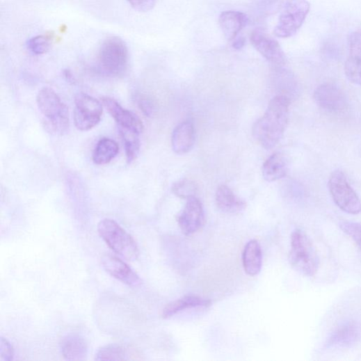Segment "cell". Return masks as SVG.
Wrapping results in <instances>:
<instances>
[{
	"label": "cell",
	"instance_id": "6da1fadb",
	"mask_svg": "<svg viewBox=\"0 0 361 361\" xmlns=\"http://www.w3.org/2000/svg\"><path fill=\"white\" fill-rule=\"evenodd\" d=\"M290 99L285 95L273 97L262 118L252 127V136L264 148L274 147L282 138L289 119Z\"/></svg>",
	"mask_w": 361,
	"mask_h": 361
},
{
	"label": "cell",
	"instance_id": "7a4b0ae2",
	"mask_svg": "<svg viewBox=\"0 0 361 361\" xmlns=\"http://www.w3.org/2000/svg\"><path fill=\"white\" fill-rule=\"evenodd\" d=\"M36 100L47 127L58 134L66 132L70 126L69 110L58 95L51 88H43Z\"/></svg>",
	"mask_w": 361,
	"mask_h": 361
},
{
	"label": "cell",
	"instance_id": "3957f363",
	"mask_svg": "<svg viewBox=\"0 0 361 361\" xmlns=\"http://www.w3.org/2000/svg\"><path fill=\"white\" fill-rule=\"evenodd\" d=\"M289 262L300 274L314 276L319 268V257L310 239L300 230H295L291 237Z\"/></svg>",
	"mask_w": 361,
	"mask_h": 361
},
{
	"label": "cell",
	"instance_id": "277c9868",
	"mask_svg": "<svg viewBox=\"0 0 361 361\" xmlns=\"http://www.w3.org/2000/svg\"><path fill=\"white\" fill-rule=\"evenodd\" d=\"M97 231L108 246L124 259L134 262L138 259L139 251L136 241L115 221L102 220L98 224Z\"/></svg>",
	"mask_w": 361,
	"mask_h": 361
},
{
	"label": "cell",
	"instance_id": "5b68a950",
	"mask_svg": "<svg viewBox=\"0 0 361 361\" xmlns=\"http://www.w3.org/2000/svg\"><path fill=\"white\" fill-rule=\"evenodd\" d=\"M99 63L106 73L120 76L127 70L129 49L126 42L118 36H111L103 41L99 51Z\"/></svg>",
	"mask_w": 361,
	"mask_h": 361
},
{
	"label": "cell",
	"instance_id": "8992f818",
	"mask_svg": "<svg viewBox=\"0 0 361 361\" xmlns=\"http://www.w3.org/2000/svg\"><path fill=\"white\" fill-rule=\"evenodd\" d=\"M310 8V3L307 0H287L275 28V35L281 38L295 35L304 23Z\"/></svg>",
	"mask_w": 361,
	"mask_h": 361
},
{
	"label": "cell",
	"instance_id": "52a82bcc",
	"mask_svg": "<svg viewBox=\"0 0 361 361\" xmlns=\"http://www.w3.org/2000/svg\"><path fill=\"white\" fill-rule=\"evenodd\" d=\"M328 187L333 200L342 211L352 215L361 212V201L342 171L331 175Z\"/></svg>",
	"mask_w": 361,
	"mask_h": 361
},
{
	"label": "cell",
	"instance_id": "ba28073f",
	"mask_svg": "<svg viewBox=\"0 0 361 361\" xmlns=\"http://www.w3.org/2000/svg\"><path fill=\"white\" fill-rule=\"evenodd\" d=\"M102 103L86 93H79L75 97L74 120L76 127L86 131L96 127L102 115Z\"/></svg>",
	"mask_w": 361,
	"mask_h": 361
},
{
	"label": "cell",
	"instance_id": "9c48e42d",
	"mask_svg": "<svg viewBox=\"0 0 361 361\" xmlns=\"http://www.w3.org/2000/svg\"><path fill=\"white\" fill-rule=\"evenodd\" d=\"M314 99L319 107L332 115H340L346 111L348 99L342 88L332 83L319 86L314 93Z\"/></svg>",
	"mask_w": 361,
	"mask_h": 361
},
{
	"label": "cell",
	"instance_id": "30bf717a",
	"mask_svg": "<svg viewBox=\"0 0 361 361\" xmlns=\"http://www.w3.org/2000/svg\"><path fill=\"white\" fill-rule=\"evenodd\" d=\"M253 47L268 61L277 67H284L286 56L280 43L270 35L260 31L252 32L250 37Z\"/></svg>",
	"mask_w": 361,
	"mask_h": 361
},
{
	"label": "cell",
	"instance_id": "8fae6325",
	"mask_svg": "<svg viewBox=\"0 0 361 361\" xmlns=\"http://www.w3.org/2000/svg\"><path fill=\"white\" fill-rule=\"evenodd\" d=\"M348 46V56L344 66L345 74L352 83L361 86V29L349 34Z\"/></svg>",
	"mask_w": 361,
	"mask_h": 361
},
{
	"label": "cell",
	"instance_id": "7c38bea8",
	"mask_svg": "<svg viewBox=\"0 0 361 361\" xmlns=\"http://www.w3.org/2000/svg\"><path fill=\"white\" fill-rule=\"evenodd\" d=\"M179 226L186 236H190L202 227L204 223V211L200 200L196 197L187 200L185 208L177 218Z\"/></svg>",
	"mask_w": 361,
	"mask_h": 361
},
{
	"label": "cell",
	"instance_id": "4fadbf2b",
	"mask_svg": "<svg viewBox=\"0 0 361 361\" xmlns=\"http://www.w3.org/2000/svg\"><path fill=\"white\" fill-rule=\"evenodd\" d=\"M103 268L113 278L133 287H137L142 283L139 276L118 257L112 254H106L102 257Z\"/></svg>",
	"mask_w": 361,
	"mask_h": 361
},
{
	"label": "cell",
	"instance_id": "5bb4252c",
	"mask_svg": "<svg viewBox=\"0 0 361 361\" xmlns=\"http://www.w3.org/2000/svg\"><path fill=\"white\" fill-rule=\"evenodd\" d=\"M102 103L114 120L119 127L132 130L141 134L143 131V125L141 120L134 113L123 109L119 102L109 97L102 98Z\"/></svg>",
	"mask_w": 361,
	"mask_h": 361
},
{
	"label": "cell",
	"instance_id": "9a60e30c",
	"mask_svg": "<svg viewBox=\"0 0 361 361\" xmlns=\"http://www.w3.org/2000/svg\"><path fill=\"white\" fill-rule=\"evenodd\" d=\"M195 128L190 121L180 123L173 131L172 135V147L178 154L188 152L195 142Z\"/></svg>",
	"mask_w": 361,
	"mask_h": 361
},
{
	"label": "cell",
	"instance_id": "2e32d148",
	"mask_svg": "<svg viewBox=\"0 0 361 361\" xmlns=\"http://www.w3.org/2000/svg\"><path fill=\"white\" fill-rule=\"evenodd\" d=\"M216 201L218 209L225 214H239L246 208V202L226 185L218 187L216 194Z\"/></svg>",
	"mask_w": 361,
	"mask_h": 361
},
{
	"label": "cell",
	"instance_id": "e0dca14e",
	"mask_svg": "<svg viewBox=\"0 0 361 361\" xmlns=\"http://www.w3.org/2000/svg\"><path fill=\"white\" fill-rule=\"evenodd\" d=\"M243 266L250 276L259 275L262 268L263 255L261 245L257 240H251L246 245L243 252Z\"/></svg>",
	"mask_w": 361,
	"mask_h": 361
},
{
	"label": "cell",
	"instance_id": "ac0fdd59",
	"mask_svg": "<svg viewBox=\"0 0 361 361\" xmlns=\"http://www.w3.org/2000/svg\"><path fill=\"white\" fill-rule=\"evenodd\" d=\"M61 348L64 358L67 360H84L88 352L85 339L79 335H69L61 341Z\"/></svg>",
	"mask_w": 361,
	"mask_h": 361
},
{
	"label": "cell",
	"instance_id": "d6986e66",
	"mask_svg": "<svg viewBox=\"0 0 361 361\" xmlns=\"http://www.w3.org/2000/svg\"><path fill=\"white\" fill-rule=\"evenodd\" d=\"M212 302L196 296H186L168 304L163 309L162 316L165 319H170L188 308L208 307Z\"/></svg>",
	"mask_w": 361,
	"mask_h": 361
},
{
	"label": "cell",
	"instance_id": "ffe728a7",
	"mask_svg": "<svg viewBox=\"0 0 361 361\" xmlns=\"http://www.w3.org/2000/svg\"><path fill=\"white\" fill-rule=\"evenodd\" d=\"M289 170V162L282 152H275L263 166V176L267 182H273L285 177Z\"/></svg>",
	"mask_w": 361,
	"mask_h": 361
},
{
	"label": "cell",
	"instance_id": "44dd1931",
	"mask_svg": "<svg viewBox=\"0 0 361 361\" xmlns=\"http://www.w3.org/2000/svg\"><path fill=\"white\" fill-rule=\"evenodd\" d=\"M246 15L236 11H226L221 14L219 24L222 31L228 40H234L245 26Z\"/></svg>",
	"mask_w": 361,
	"mask_h": 361
},
{
	"label": "cell",
	"instance_id": "7402d4cb",
	"mask_svg": "<svg viewBox=\"0 0 361 361\" xmlns=\"http://www.w3.org/2000/svg\"><path fill=\"white\" fill-rule=\"evenodd\" d=\"M118 152L117 142L108 138H102L94 150L93 161L96 165H106L117 157Z\"/></svg>",
	"mask_w": 361,
	"mask_h": 361
},
{
	"label": "cell",
	"instance_id": "603a6c76",
	"mask_svg": "<svg viewBox=\"0 0 361 361\" xmlns=\"http://www.w3.org/2000/svg\"><path fill=\"white\" fill-rule=\"evenodd\" d=\"M54 32L36 35L31 38L28 42V48L33 54L41 56L47 53L56 40Z\"/></svg>",
	"mask_w": 361,
	"mask_h": 361
},
{
	"label": "cell",
	"instance_id": "cb8c5ba5",
	"mask_svg": "<svg viewBox=\"0 0 361 361\" xmlns=\"http://www.w3.org/2000/svg\"><path fill=\"white\" fill-rule=\"evenodd\" d=\"M120 131L124 140L127 159L128 163H131L138 156L141 143L139 139L140 133L120 128Z\"/></svg>",
	"mask_w": 361,
	"mask_h": 361
},
{
	"label": "cell",
	"instance_id": "d4e9b609",
	"mask_svg": "<svg viewBox=\"0 0 361 361\" xmlns=\"http://www.w3.org/2000/svg\"><path fill=\"white\" fill-rule=\"evenodd\" d=\"M95 360H125L127 359L126 348L119 344H109L100 348L95 354Z\"/></svg>",
	"mask_w": 361,
	"mask_h": 361
},
{
	"label": "cell",
	"instance_id": "484cf974",
	"mask_svg": "<svg viewBox=\"0 0 361 361\" xmlns=\"http://www.w3.org/2000/svg\"><path fill=\"white\" fill-rule=\"evenodd\" d=\"M198 191L197 184L192 180L184 179L175 182L172 186L173 193L182 199L195 197Z\"/></svg>",
	"mask_w": 361,
	"mask_h": 361
},
{
	"label": "cell",
	"instance_id": "4316f807",
	"mask_svg": "<svg viewBox=\"0 0 361 361\" xmlns=\"http://www.w3.org/2000/svg\"><path fill=\"white\" fill-rule=\"evenodd\" d=\"M339 227L361 250V225L351 222H342Z\"/></svg>",
	"mask_w": 361,
	"mask_h": 361
},
{
	"label": "cell",
	"instance_id": "83f0119b",
	"mask_svg": "<svg viewBox=\"0 0 361 361\" xmlns=\"http://www.w3.org/2000/svg\"><path fill=\"white\" fill-rule=\"evenodd\" d=\"M351 326H345L336 333L334 341L339 344H346L355 337V330Z\"/></svg>",
	"mask_w": 361,
	"mask_h": 361
},
{
	"label": "cell",
	"instance_id": "f1b7e54d",
	"mask_svg": "<svg viewBox=\"0 0 361 361\" xmlns=\"http://www.w3.org/2000/svg\"><path fill=\"white\" fill-rule=\"evenodd\" d=\"M14 356L13 346L8 339L1 337L0 339V361H12Z\"/></svg>",
	"mask_w": 361,
	"mask_h": 361
},
{
	"label": "cell",
	"instance_id": "f546056e",
	"mask_svg": "<svg viewBox=\"0 0 361 361\" xmlns=\"http://www.w3.org/2000/svg\"><path fill=\"white\" fill-rule=\"evenodd\" d=\"M131 6L136 11L147 13L156 6L157 0H127Z\"/></svg>",
	"mask_w": 361,
	"mask_h": 361
},
{
	"label": "cell",
	"instance_id": "4dcf8cb0",
	"mask_svg": "<svg viewBox=\"0 0 361 361\" xmlns=\"http://www.w3.org/2000/svg\"><path fill=\"white\" fill-rule=\"evenodd\" d=\"M139 106L142 112L147 117H150L154 112V106L148 98H141L139 100Z\"/></svg>",
	"mask_w": 361,
	"mask_h": 361
},
{
	"label": "cell",
	"instance_id": "1f68e13d",
	"mask_svg": "<svg viewBox=\"0 0 361 361\" xmlns=\"http://www.w3.org/2000/svg\"><path fill=\"white\" fill-rule=\"evenodd\" d=\"M246 40L243 38L236 40L233 43V47L236 49H241L245 45Z\"/></svg>",
	"mask_w": 361,
	"mask_h": 361
}]
</instances>
